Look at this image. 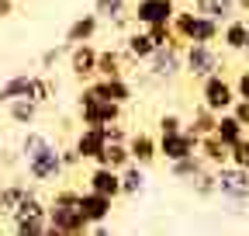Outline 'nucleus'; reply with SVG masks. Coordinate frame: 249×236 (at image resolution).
I'll return each mask as SVG.
<instances>
[{
  "label": "nucleus",
  "instance_id": "nucleus-40",
  "mask_svg": "<svg viewBox=\"0 0 249 236\" xmlns=\"http://www.w3.org/2000/svg\"><path fill=\"white\" fill-rule=\"evenodd\" d=\"M104 136H107V142H128V139H132L118 122H114V125H104Z\"/></svg>",
  "mask_w": 249,
  "mask_h": 236
},
{
  "label": "nucleus",
  "instance_id": "nucleus-46",
  "mask_svg": "<svg viewBox=\"0 0 249 236\" xmlns=\"http://www.w3.org/2000/svg\"><path fill=\"white\" fill-rule=\"evenodd\" d=\"M45 236H66V233H59V229H52V226H49V229H45Z\"/></svg>",
  "mask_w": 249,
  "mask_h": 236
},
{
  "label": "nucleus",
  "instance_id": "nucleus-44",
  "mask_svg": "<svg viewBox=\"0 0 249 236\" xmlns=\"http://www.w3.org/2000/svg\"><path fill=\"white\" fill-rule=\"evenodd\" d=\"M90 236H111L107 226H90Z\"/></svg>",
  "mask_w": 249,
  "mask_h": 236
},
{
  "label": "nucleus",
  "instance_id": "nucleus-25",
  "mask_svg": "<svg viewBox=\"0 0 249 236\" xmlns=\"http://www.w3.org/2000/svg\"><path fill=\"white\" fill-rule=\"evenodd\" d=\"M124 52H118V49H101V56H97V77H104V80H114V77H124Z\"/></svg>",
  "mask_w": 249,
  "mask_h": 236
},
{
  "label": "nucleus",
  "instance_id": "nucleus-12",
  "mask_svg": "<svg viewBox=\"0 0 249 236\" xmlns=\"http://www.w3.org/2000/svg\"><path fill=\"white\" fill-rule=\"evenodd\" d=\"M90 91H93V98H101V101H111V104H128L132 101V83L124 80V77H114V80H104V77H97V80H90L87 83Z\"/></svg>",
  "mask_w": 249,
  "mask_h": 236
},
{
  "label": "nucleus",
  "instance_id": "nucleus-8",
  "mask_svg": "<svg viewBox=\"0 0 249 236\" xmlns=\"http://www.w3.org/2000/svg\"><path fill=\"white\" fill-rule=\"evenodd\" d=\"M183 73H191L194 80H208L214 73H222V56L214 52V45H187L183 49Z\"/></svg>",
  "mask_w": 249,
  "mask_h": 236
},
{
  "label": "nucleus",
  "instance_id": "nucleus-42",
  "mask_svg": "<svg viewBox=\"0 0 249 236\" xmlns=\"http://www.w3.org/2000/svg\"><path fill=\"white\" fill-rule=\"evenodd\" d=\"M232 115H235L239 125H249V101H235L232 104Z\"/></svg>",
  "mask_w": 249,
  "mask_h": 236
},
{
  "label": "nucleus",
  "instance_id": "nucleus-9",
  "mask_svg": "<svg viewBox=\"0 0 249 236\" xmlns=\"http://www.w3.org/2000/svg\"><path fill=\"white\" fill-rule=\"evenodd\" d=\"M177 0H135L132 7V21L139 28H152V24H173L177 14Z\"/></svg>",
  "mask_w": 249,
  "mask_h": 236
},
{
  "label": "nucleus",
  "instance_id": "nucleus-29",
  "mask_svg": "<svg viewBox=\"0 0 249 236\" xmlns=\"http://www.w3.org/2000/svg\"><path fill=\"white\" fill-rule=\"evenodd\" d=\"M38 108L42 104H35V101H28V98H21V101H11L7 104V115H11V122L14 125H35L38 122Z\"/></svg>",
  "mask_w": 249,
  "mask_h": 236
},
{
  "label": "nucleus",
  "instance_id": "nucleus-49",
  "mask_svg": "<svg viewBox=\"0 0 249 236\" xmlns=\"http://www.w3.org/2000/svg\"><path fill=\"white\" fill-rule=\"evenodd\" d=\"M246 136H249V125H246Z\"/></svg>",
  "mask_w": 249,
  "mask_h": 236
},
{
  "label": "nucleus",
  "instance_id": "nucleus-6",
  "mask_svg": "<svg viewBox=\"0 0 249 236\" xmlns=\"http://www.w3.org/2000/svg\"><path fill=\"white\" fill-rule=\"evenodd\" d=\"M183 49H187V45H183L177 35H173V42H170L166 49H156L152 59L145 63V66H149V77H152V80H163V83H170L173 77H180V73H183Z\"/></svg>",
  "mask_w": 249,
  "mask_h": 236
},
{
  "label": "nucleus",
  "instance_id": "nucleus-3",
  "mask_svg": "<svg viewBox=\"0 0 249 236\" xmlns=\"http://www.w3.org/2000/svg\"><path fill=\"white\" fill-rule=\"evenodd\" d=\"M173 35L183 45H214L222 39V24L197 14V11H177L173 14Z\"/></svg>",
  "mask_w": 249,
  "mask_h": 236
},
{
  "label": "nucleus",
  "instance_id": "nucleus-43",
  "mask_svg": "<svg viewBox=\"0 0 249 236\" xmlns=\"http://www.w3.org/2000/svg\"><path fill=\"white\" fill-rule=\"evenodd\" d=\"M14 14V0H0V18H11Z\"/></svg>",
  "mask_w": 249,
  "mask_h": 236
},
{
  "label": "nucleus",
  "instance_id": "nucleus-20",
  "mask_svg": "<svg viewBox=\"0 0 249 236\" xmlns=\"http://www.w3.org/2000/svg\"><path fill=\"white\" fill-rule=\"evenodd\" d=\"M222 42L232 52H246L249 49V18H232L222 24Z\"/></svg>",
  "mask_w": 249,
  "mask_h": 236
},
{
  "label": "nucleus",
  "instance_id": "nucleus-45",
  "mask_svg": "<svg viewBox=\"0 0 249 236\" xmlns=\"http://www.w3.org/2000/svg\"><path fill=\"white\" fill-rule=\"evenodd\" d=\"M239 11H242V14H249V0H239Z\"/></svg>",
  "mask_w": 249,
  "mask_h": 236
},
{
  "label": "nucleus",
  "instance_id": "nucleus-36",
  "mask_svg": "<svg viewBox=\"0 0 249 236\" xmlns=\"http://www.w3.org/2000/svg\"><path fill=\"white\" fill-rule=\"evenodd\" d=\"M145 32H149V39H152L156 49H166L173 42V24H152V28H145Z\"/></svg>",
  "mask_w": 249,
  "mask_h": 236
},
{
  "label": "nucleus",
  "instance_id": "nucleus-32",
  "mask_svg": "<svg viewBox=\"0 0 249 236\" xmlns=\"http://www.w3.org/2000/svg\"><path fill=\"white\" fill-rule=\"evenodd\" d=\"M55 91H59V87H55V80H52L49 73H38L35 80H31V98H28V101L45 104V101H52V98H55Z\"/></svg>",
  "mask_w": 249,
  "mask_h": 236
},
{
  "label": "nucleus",
  "instance_id": "nucleus-2",
  "mask_svg": "<svg viewBox=\"0 0 249 236\" xmlns=\"http://www.w3.org/2000/svg\"><path fill=\"white\" fill-rule=\"evenodd\" d=\"M80 191L76 188H59L52 198H49V226L66 233V236H90V226L87 219L80 216Z\"/></svg>",
  "mask_w": 249,
  "mask_h": 236
},
{
  "label": "nucleus",
  "instance_id": "nucleus-14",
  "mask_svg": "<svg viewBox=\"0 0 249 236\" xmlns=\"http://www.w3.org/2000/svg\"><path fill=\"white\" fill-rule=\"evenodd\" d=\"M87 191H97V195L118 201L121 198V174L111 170V167H93L87 174Z\"/></svg>",
  "mask_w": 249,
  "mask_h": 236
},
{
  "label": "nucleus",
  "instance_id": "nucleus-37",
  "mask_svg": "<svg viewBox=\"0 0 249 236\" xmlns=\"http://www.w3.org/2000/svg\"><path fill=\"white\" fill-rule=\"evenodd\" d=\"M229 163H232V167H242V170H249V136H246L242 142H235L232 150H229Z\"/></svg>",
  "mask_w": 249,
  "mask_h": 236
},
{
  "label": "nucleus",
  "instance_id": "nucleus-7",
  "mask_svg": "<svg viewBox=\"0 0 249 236\" xmlns=\"http://www.w3.org/2000/svg\"><path fill=\"white\" fill-rule=\"evenodd\" d=\"M235 101H239V98H235V87H232V80H225L222 73L201 80V104H204L208 111L225 115V111H232Z\"/></svg>",
  "mask_w": 249,
  "mask_h": 236
},
{
  "label": "nucleus",
  "instance_id": "nucleus-39",
  "mask_svg": "<svg viewBox=\"0 0 249 236\" xmlns=\"http://www.w3.org/2000/svg\"><path fill=\"white\" fill-rule=\"evenodd\" d=\"M62 52H70V49H66V45H55V49H45V52H42V70H52V66L59 63V56H62Z\"/></svg>",
  "mask_w": 249,
  "mask_h": 236
},
{
  "label": "nucleus",
  "instance_id": "nucleus-24",
  "mask_svg": "<svg viewBox=\"0 0 249 236\" xmlns=\"http://www.w3.org/2000/svg\"><path fill=\"white\" fill-rule=\"evenodd\" d=\"M31 188L24 184V181H7V184H0V219H11L14 216V209H18V205H21V198L28 195Z\"/></svg>",
  "mask_w": 249,
  "mask_h": 236
},
{
  "label": "nucleus",
  "instance_id": "nucleus-15",
  "mask_svg": "<svg viewBox=\"0 0 249 236\" xmlns=\"http://www.w3.org/2000/svg\"><path fill=\"white\" fill-rule=\"evenodd\" d=\"M104 146H107V136L104 129H80L76 139H73V150L80 153V160H90V163H97V157L104 153Z\"/></svg>",
  "mask_w": 249,
  "mask_h": 236
},
{
  "label": "nucleus",
  "instance_id": "nucleus-4",
  "mask_svg": "<svg viewBox=\"0 0 249 236\" xmlns=\"http://www.w3.org/2000/svg\"><path fill=\"white\" fill-rule=\"evenodd\" d=\"M214 177H218V198H222L232 212H239L249 201V170L225 163V167L214 170Z\"/></svg>",
  "mask_w": 249,
  "mask_h": 236
},
{
  "label": "nucleus",
  "instance_id": "nucleus-19",
  "mask_svg": "<svg viewBox=\"0 0 249 236\" xmlns=\"http://www.w3.org/2000/svg\"><path fill=\"white\" fill-rule=\"evenodd\" d=\"M191 11H197V14H204V18L218 21V24H225V21L239 18V0H194Z\"/></svg>",
  "mask_w": 249,
  "mask_h": 236
},
{
  "label": "nucleus",
  "instance_id": "nucleus-35",
  "mask_svg": "<svg viewBox=\"0 0 249 236\" xmlns=\"http://www.w3.org/2000/svg\"><path fill=\"white\" fill-rule=\"evenodd\" d=\"M183 118L177 115V111H166V115H160V122H156V129H160V136L156 139H163V136H177V132H183Z\"/></svg>",
  "mask_w": 249,
  "mask_h": 236
},
{
  "label": "nucleus",
  "instance_id": "nucleus-22",
  "mask_svg": "<svg viewBox=\"0 0 249 236\" xmlns=\"http://www.w3.org/2000/svg\"><path fill=\"white\" fill-rule=\"evenodd\" d=\"M197 157H201L211 170H218V167H225V163H229V146L218 139V136H204L201 146H197Z\"/></svg>",
  "mask_w": 249,
  "mask_h": 236
},
{
  "label": "nucleus",
  "instance_id": "nucleus-1",
  "mask_svg": "<svg viewBox=\"0 0 249 236\" xmlns=\"http://www.w3.org/2000/svg\"><path fill=\"white\" fill-rule=\"evenodd\" d=\"M21 160L28 167V177L35 184H55L62 174H66V167H62V157H59V146L38 132V129H28L24 139H21Z\"/></svg>",
  "mask_w": 249,
  "mask_h": 236
},
{
  "label": "nucleus",
  "instance_id": "nucleus-5",
  "mask_svg": "<svg viewBox=\"0 0 249 236\" xmlns=\"http://www.w3.org/2000/svg\"><path fill=\"white\" fill-rule=\"evenodd\" d=\"M76 104H80V122H83L87 129H104V125L121 122V104H111V101L93 98L90 87H83V91H80Z\"/></svg>",
  "mask_w": 249,
  "mask_h": 236
},
{
  "label": "nucleus",
  "instance_id": "nucleus-41",
  "mask_svg": "<svg viewBox=\"0 0 249 236\" xmlns=\"http://www.w3.org/2000/svg\"><path fill=\"white\" fill-rule=\"evenodd\" d=\"M59 157H62V167H66V170H73L76 163H83V160H80V153L73 150V146H66V150H59Z\"/></svg>",
  "mask_w": 249,
  "mask_h": 236
},
{
  "label": "nucleus",
  "instance_id": "nucleus-27",
  "mask_svg": "<svg viewBox=\"0 0 249 236\" xmlns=\"http://www.w3.org/2000/svg\"><path fill=\"white\" fill-rule=\"evenodd\" d=\"M214 125H218V115L208 111L204 104H197L194 115H191V122H187L183 129L191 132V136H197V139H204V136H214Z\"/></svg>",
  "mask_w": 249,
  "mask_h": 236
},
{
  "label": "nucleus",
  "instance_id": "nucleus-23",
  "mask_svg": "<svg viewBox=\"0 0 249 236\" xmlns=\"http://www.w3.org/2000/svg\"><path fill=\"white\" fill-rule=\"evenodd\" d=\"M128 163H132L128 142H107V146H104V153L97 157V163H93V167H111V170H118V174H121Z\"/></svg>",
  "mask_w": 249,
  "mask_h": 236
},
{
  "label": "nucleus",
  "instance_id": "nucleus-21",
  "mask_svg": "<svg viewBox=\"0 0 249 236\" xmlns=\"http://www.w3.org/2000/svg\"><path fill=\"white\" fill-rule=\"evenodd\" d=\"M31 80H35V73H14V77H7L4 83H0V104L31 98Z\"/></svg>",
  "mask_w": 249,
  "mask_h": 236
},
{
  "label": "nucleus",
  "instance_id": "nucleus-31",
  "mask_svg": "<svg viewBox=\"0 0 249 236\" xmlns=\"http://www.w3.org/2000/svg\"><path fill=\"white\" fill-rule=\"evenodd\" d=\"M93 14L101 21H124L128 18V0H93Z\"/></svg>",
  "mask_w": 249,
  "mask_h": 236
},
{
  "label": "nucleus",
  "instance_id": "nucleus-33",
  "mask_svg": "<svg viewBox=\"0 0 249 236\" xmlns=\"http://www.w3.org/2000/svg\"><path fill=\"white\" fill-rule=\"evenodd\" d=\"M49 219H11V236H45Z\"/></svg>",
  "mask_w": 249,
  "mask_h": 236
},
{
  "label": "nucleus",
  "instance_id": "nucleus-47",
  "mask_svg": "<svg viewBox=\"0 0 249 236\" xmlns=\"http://www.w3.org/2000/svg\"><path fill=\"white\" fill-rule=\"evenodd\" d=\"M242 56H246V70H249V49H246V52H242Z\"/></svg>",
  "mask_w": 249,
  "mask_h": 236
},
{
  "label": "nucleus",
  "instance_id": "nucleus-26",
  "mask_svg": "<svg viewBox=\"0 0 249 236\" xmlns=\"http://www.w3.org/2000/svg\"><path fill=\"white\" fill-rule=\"evenodd\" d=\"M214 136H218V139H222L229 150H232L235 142H242V139H246V125H239V122H235V115H232V111H225V115H218Z\"/></svg>",
  "mask_w": 249,
  "mask_h": 236
},
{
  "label": "nucleus",
  "instance_id": "nucleus-30",
  "mask_svg": "<svg viewBox=\"0 0 249 236\" xmlns=\"http://www.w3.org/2000/svg\"><path fill=\"white\" fill-rule=\"evenodd\" d=\"M204 170H208V163L201 157H187L180 163H170V177H173V181H194V177H201Z\"/></svg>",
  "mask_w": 249,
  "mask_h": 236
},
{
  "label": "nucleus",
  "instance_id": "nucleus-16",
  "mask_svg": "<svg viewBox=\"0 0 249 236\" xmlns=\"http://www.w3.org/2000/svg\"><path fill=\"white\" fill-rule=\"evenodd\" d=\"M128 153H132V163H139V167L149 170L156 160H160V139L149 136V132H135L128 139Z\"/></svg>",
  "mask_w": 249,
  "mask_h": 236
},
{
  "label": "nucleus",
  "instance_id": "nucleus-48",
  "mask_svg": "<svg viewBox=\"0 0 249 236\" xmlns=\"http://www.w3.org/2000/svg\"><path fill=\"white\" fill-rule=\"evenodd\" d=\"M0 167H4V157H0Z\"/></svg>",
  "mask_w": 249,
  "mask_h": 236
},
{
  "label": "nucleus",
  "instance_id": "nucleus-18",
  "mask_svg": "<svg viewBox=\"0 0 249 236\" xmlns=\"http://www.w3.org/2000/svg\"><path fill=\"white\" fill-rule=\"evenodd\" d=\"M97 28H101V18L97 14H80L70 28H66V49L73 45H83V42H93V35H97Z\"/></svg>",
  "mask_w": 249,
  "mask_h": 236
},
{
  "label": "nucleus",
  "instance_id": "nucleus-38",
  "mask_svg": "<svg viewBox=\"0 0 249 236\" xmlns=\"http://www.w3.org/2000/svg\"><path fill=\"white\" fill-rule=\"evenodd\" d=\"M232 87H235V98L239 101H249V70H239V77L232 80Z\"/></svg>",
  "mask_w": 249,
  "mask_h": 236
},
{
  "label": "nucleus",
  "instance_id": "nucleus-34",
  "mask_svg": "<svg viewBox=\"0 0 249 236\" xmlns=\"http://www.w3.org/2000/svg\"><path fill=\"white\" fill-rule=\"evenodd\" d=\"M191 184H194V195H197V198H214V195H218V177H214L211 167H208L201 177H194Z\"/></svg>",
  "mask_w": 249,
  "mask_h": 236
},
{
  "label": "nucleus",
  "instance_id": "nucleus-13",
  "mask_svg": "<svg viewBox=\"0 0 249 236\" xmlns=\"http://www.w3.org/2000/svg\"><path fill=\"white\" fill-rule=\"evenodd\" d=\"M97 49H93L90 42H83V45H73L70 49V73L76 77V80H97Z\"/></svg>",
  "mask_w": 249,
  "mask_h": 236
},
{
  "label": "nucleus",
  "instance_id": "nucleus-17",
  "mask_svg": "<svg viewBox=\"0 0 249 236\" xmlns=\"http://www.w3.org/2000/svg\"><path fill=\"white\" fill-rule=\"evenodd\" d=\"M121 52L128 56V63H149V59H152V52H156V45H152V39H149V32H145V28H135V32H128V35H124Z\"/></svg>",
  "mask_w": 249,
  "mask_h": 236
},
{
  "label": "nucleus",
  "instance_id": "nucleus-11",
  "mask_svg": "<svg viewBox=\"0 0 249 236\" xmlns=\"http://www.w3.org/2000/svg\"><path fill=\"white\" fill-rule=\"evenodd\" d=\"M80 216L87 219V226H107L111 219V209H114V201L97 195V191H80Z\"/></svg>",
  "mask_w": 249,
  "mask_h": 236
},
{
  "label": "nucleus",
  "instance_id": "nucleus-28",
  "mask_svg": "<svg viewBox=\"0 0 249 236\" xmlns=\"http://www.w3.org/2000/svg\"><path fill=\"white\" fill-rule=\"evenodd\" d=\"M145 167H139V163H128L121 170V195L124 198H135V195H142L145 191Z\"/></svg>",
  "mask_w": 249,
  "mask_h": 236
},
{
  "label": "nucleus",
  "instance_id": "nucleus-10",
  "mask_svg": "<svg viewBox=\"0 0 249 236\" xmlns=\"http://www.w3.org/2000/svg\"><path fill=\"white\" fill-rule=\"evenodd\" d=\"M197 146H201V139L183 129V132H177V136H163V139H160V157H163L166 163H180V160H187V157H197Z\"/></svg>",
  "mask_w": 249,
  "mask_h": 236
}]
</instances>
